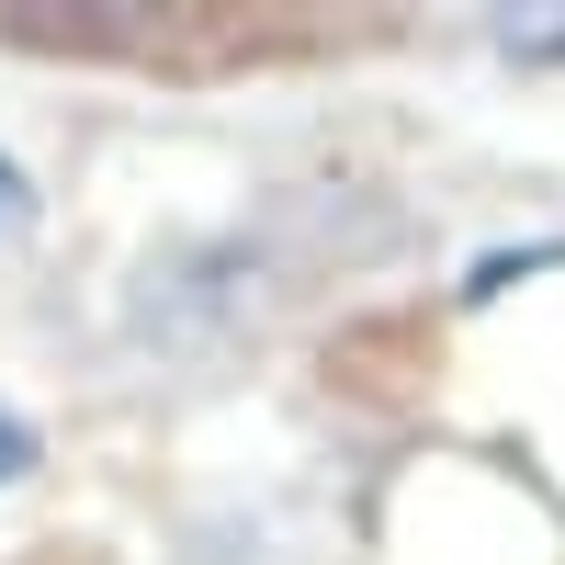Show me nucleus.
Listing matches in <instances>:
<instances>
[{"label":"nucleus","mask_w":565,"mask_h":565,"mask_svg":"<svg viewBox=\"0 0 565 565\" xmlns=\"http://www.w3.org/2000/svg\"><path fill=\"white\" fill-rule=\"evenodd\" d=\"M498 45H509L521 68H565V0H543V12H509Z\"/></svg>","instance_id":"1"},{"label":"nucleus","mask_w":565,"mask_h":565,"mask_svg":"<svg viewBox=\"0 0 565 565\" xmlns=\"http://www.w3.org/2000/svg\"><path fill=\"white\" fill-rule=\"evenodd\" d=\"M23 463H34V418H12V407H0V487H12Z\"/></svg>","instance_id":"2"},{"label":"nucleus","mask_w":565,"mask_h":565,"mask_svg":"<svg viewBox=\"0 0 565 565\" xmlns=\"http://www.w3.org/2000/svg\"><path fill=\"white\" fill-rule=\"evenodd\" d=\"M12 215H23V170L0 159V226H12Z\"/></svg>","instance_id":"3"}]
</instances>
